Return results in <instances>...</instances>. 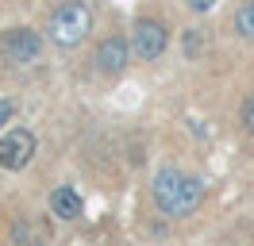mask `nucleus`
<instances>
[{"mask_svg": "<svg viewBox=\"0 0 254 246\" xmlns=\"http://www.w3.org/2000/svg\"><path fill=\"white\" fill-rule=\"evenodd\" d=\"M200 200H204V184L189 177V173H181V169L166 166L154 173V204H158L166 215H174V219H185L200 208Z\"/></svg>", "mask_w": 254, "mask_h": 246, "instance_id": "nucleus-1", "label": "nucleus"}, {"mask_svg": "<svg viewBox=\"0 0 254 246\" xmlns=\"http://www.w3.org/2000/svg\"><path fill=\"white\" fill-rule=\"evenodd\" d=\"M47 31H50V39L58 46H77L81 39L93 31V12H89L81 0H69V4H62L58 12L50 15Z\"/></svg>", "mask_w": 254, "mask_h": 246, "instance_id": "nucleus-2", "label": "nucleus"}, {"mask_svg": "<svg viewBox=\"0 0 254 246\" xmlns=\"http://www.w3.org/2000/svg\"><path fill=\"white\" fill-rule=\"evenodd\" d=\"M43 54V35L31 27H12L0 35V58L12 65H35Z\"/></svg>", "mask_w": 254, "mask_h": 246, "instance_id": "nucleus-3", "label": "nucleus"}, {"mask_svg": "<svg viewBox=\"0 0 254 246\" xmlns=\"http://www.w3.org/2000/svg\"><path fill=\"white\" fill-rule=\"evenodd\" d=\"M166 46H170V31H166V23H158V19H139V23L131 27V54H139L143 62L162 58Z\"/></svg>", "mask_w": 254, "mask_h": 246, "instance_id": "nucleus-4", "label": "nucleus"}, {"mask_svg": "<svg viewBox=\"0 0 254 246\" xmlns=\"http://www.w3.org/2000/svg\"><path fill=\"white\" fill-rule=\"evenodd\" d=\"M35 135L27 127H8L4 135H0V166L4 169H23L27 162L35 158Z\"/></svg>", "mask_w": 254, "mask_h": 246, "instance_id": "nucleus-5", "label": "nucleus"}, {"mask_svg": "<svg viewBox=\"0 0 254 246\" xmlns=\"http://www.w3.org/2000/svg\"><path fill=\"white\" fill-rule=\"evenodd\" d=\"M127 62H131V46L120 35H112V39H104V43L96 46V69L100 73H120Z\"/></svg>", "mask_w": 254, "mask_h": 246, "instance_id": "nucleus-6", "label": "nucleus"}, {"mask_svg": "<svg viewBox=\"0 0 254 246\" xmlns=\"http://www.w3.org/2000/svg\"><path fill=\"white\" fill-rule=\"evenodd\" d=\"M50 212L58 215V219H81L85 204H81L77 188H69V184H58V188L50 192Z\"/></svg>", "mask_w": 254, "mask_h": 246, "instance_id": "nucleus-7", "label": "nucleus"}, {"mask_svg": "<svg viewBox=\"0 0 254 246\" xmlns=\"http://www.w3.org/2000/svg\"><path fill=\"white\" fill-rule=\"evenodd\" d=\"M235 31L243 39H254V0H247V4L235 12Z\"/></svg>", "mask_w": 254, "mask_h": 246, "instance_id": "nucleus-8", "label": "nucleus"}, {"mask_svg": "<svg viewBox=\"0 0 254 246\" xmlns=\"http://www.w3.org/2000/svg\"><path fill=\"white\" fill-rule=\"evenodd\" d=\"M243 127H247V131L254 135V92L247 96V100H243Z\"/></svg>", "mask_w": 254, "mask_h": 246, "instance_id": "nucleus-9", "label": "nucleus"}, {"mask_svg": "<svg viewBox=\"0 0 254 246\" xmlns=\"http://www.w3.org/2000/svg\"><path fill=\"white\" fill-rule=\"evenodd\" d=\"M12 116H16V104H12V100H0V131L12 123Z\"/></svg>", "mask_w": 254, "mask_h": 246, "instance_id": "nucleus-10", "label": "nucleus"}, {"mask_svg": "<svg viewBox=\"0 0 254 246\" xmlns=\"http://www.w3.org/2000/svg\"><path fill=\"white\" fill-rule=\"evenodd\" d=\"M185 4H189L192 12H212L216 8V0H185Z\"/></svg>", "mask_w": 254, "mask_h": 246, "instance_id": "nucleus-11", "label": "nucleus"}, {"mask_svg": "<svg viewBox=\"0 0 254 246\" xmlns=\"http://www.w3.org/2000/svg\"><path fill=\"white\" fill-rule=\"evenodd\" d=\"M23 246H43V239H27V243H23Z\"/></svg>", "mask_w": 254, "mask_h": 246, "instance_id": "nucleus-12", "label": "nucleus"}]
</instances>
